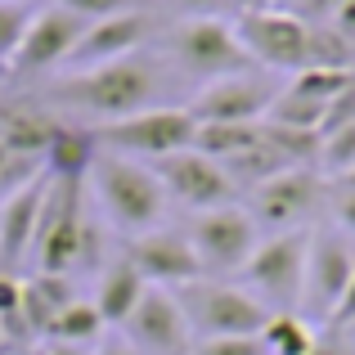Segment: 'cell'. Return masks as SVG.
Listing matches in <instances>:
<instances>
[{
  "label": "cell",
  "instance_id": "32",
  "mask_svg": "<svg viewBox=\"0 0 355 355\" xmlns=\"http://www.w3.org/2000/svg\"><path fill=\"white\" fill-rule=\"evenodd\" d=\"M333 32L347 45H355V0H342V5L333 9Z\"/></svg>",
  "mask_w": 355,
  "mask_h": 355
},
{
  "label": "cell",
  "instance_id": "2",
  "mask_svg": "<svg viewBox=\"0 0 355 355\" xmlns=\"http://www.w3.org/2000/svg\"><path fill=\"white\" fill-rule=\"evenodd\" d=\"M36 270L45 275H77L95 257V225L86 216V180H59L54 175L50 198L36 220L32 239Z\"/></svg>",
  "mask_w": 355,
  "mask_h": 355
},
{
  "label": "cell",
  "instance_id": "37",
  "mask_svg": "<svg viewBox=\"0 0 355 355\" xmlns=\"http://www.w3.org/2000/svg\"><path fill=\"white\" fill-rule=\"evenodd\" d=\"M0 351H9V329H5V320H0Z\"/></svg>",
  "mask_w": 355,
  "mask_h": 355
},
{
  "label": "cell",
  "instance_id": "38",
  "mask_svg": "<svg viewBox=\"0 0 355 355\" xmlns=\"http://www.w3.org/2000/svg\"><path fill=\"white\" fill-rule=\"evenodd\" d=\"M180 5H211V0H180Z\"/></svg>",
  "mask_w": 355,
  "mask_h": 355
},
{
  "label": "cell",
  "instance_id": "9",
  "mask_svg": "<svg viewBox=\"0 0 355 355\" xmlns=\"http://www.w3.org/2000/svg\"><path fill=\"white\" fill-rule=\"evenodd\" d=\"M171 54H175L180 68H189L193 77H202V81L234 77V72L257 68V63L248 59V50H243L239 32L230 23H220V18H211V14H198V18H189V23L175 27Z\"/></svg>",
  "mask_w": 355,
  "mask_h": 355
},
{
  "label": "cell",
  "instance_id": "13",
  "mask_svg": "<svg viewBox=\"0 0 355 355\" xmlns=\"http://www.w3.org/2000/svg\"><path fill=\"white\" fill-rule=\"evenodd\" d=\"M275 95H279V86L270 77H257V68L234 72V77L207 81V86L193 95L189 117L198 121V126H207V121H266Z\"/></svg>",
  "mask_w": 355,
  "mask_h": 355
},
{
  "label": "cell",
  "instance_id": "6",
  "mask_svg": "<svg viewBox=\"0 0 355 355\" xmlns=\"http://www.w3.org/2000/svg\"><path fill=\"white\" fill-rule=\"evenodd\" d=\"M193 130L198 121L189 117V108H144V113H130L121 121H104V126H90V135L104 139L113 153L135 157V162H157V157H171L193 148Z\"/></svg>",
  "mask_w": 355,
  "mask_h": 355
},
{
  "label": "cell",
  "instance_id": "40",
  "mask_svg": "<svg viewBox=\"0 0 355 355\" xmlns=\"http://www.w3.org/2000/svg\"><path fill=\"white\" fill-rule=\"evenodd\" d=\"M347 329H351V338H355V320H351V324H347Z\"/></svg>",
  "mask_w": 355,
  "mask_h": 355
},
{
  "label": "cell",
  "instance_id": "41",
  "mask_svg": "<svg viewBox=\"0 0 355 355\" xmlns=\"http://www.w3.org/2000/svg\"><path fill=\"white\" fill-rule=\"evenodd\" d=\"M0 355H9V351H0Z\"/></svg>",
  "mask_w": 355,
  "mask_h": 355
},
{
  "label": "cell",
  "instance_id": "31",
  "mask_svg": "<svg viewBox=\"0 0 355 355\" xmlns=\"http://www.w3.org/2000/svg\"><path fill=\"white\" fill-rule=\"evenodd\" d=\"M193 355H266L261 338H202Z\"/></svg>",
  "mask_w": 355,
  "mask_h": 355
},
{
  "label": "cell",
  "instance_id": "4",
  "mask_svg": "<svg viewBox=\"0 0 355 355\" xmlns=\"http://www.w3.org/2000/svg\"><path fill=\"white\" fill-rule=\"evenodd\" d=\"M184 320L202 338H261V329L270 324V306H261L252 293H243L234 284H211V279H193L175 293Z\"/></svg>",
  "mask_w": 355,
  "mask_h": 355
},
{
  "label": "cell",
  "instance_id": "28",
  "mask_svg": "<svg viewBox=\"0 0 355 355\" xmlns=\"http://www.w3.org/2000/svg\"><path fill=\"white\" fill-rule=\"evenodd\" d=\"M0 320L9 329V342L27 338V324H23V279L14 270H0Z\"/></svg>",
  "mask_w": 355,
  "mask_h": 355
},
{
  "label": "cell",
  "instance_id": "22",
  "mask_svg": "<svg viewBox=\"0 0 355 355\" xmlns=\"http://www.w3.org/2000/svg\"><path fill=\"white\" fill-rule=\"evenodd\" d=\"M144 279H139V270L130 266L126 257L113 261V266L99 275V288H95V311L104 315V324H126V315L135 311V302L144 297Z\"/></svg>",
  "mask_w": 355,
  "mask_h": 355
},
{
  "label": "cell",
  "instance_id": "23",
  "mask_svg": "<svg viewBox=\"0 0 355 355\" xmlns=\"http://www.w3.org/2000/svg\"><path fill=\"white\" fill-rule=\"evenodd\" d=\"M261 144V121H207V126L193 130V148L202 157L225 166L230 157L248 153V148Z\"/></svg>",
  "mask_w": 355,
  "mask_h": 355
},
{
  "label": "cell",
  "instance_id": "7",
  "mask_svg": "<svg viewBox=\"0 0 355 355\" xmlns=\"http://www.w3.org/2000/svg\"><path fill=\"white\" fill-rule=\"evenodd\" d=\"M234 32L248 59L261 63V68H279V72L311 68V23L297 18L293 9H275V5L243 9Z\"/></svg>",
  "mask_w": 355,
  "mask_h": 355
},
{
  "label": "cell",
  "instance_id": "21",
  "mask_svg": "<svg viewBox=\"0 0 355 355\" xmlns=\"http://www.w3.org/2000/svg\"><path fill=\"white\" fill-rule=\"evenodd\" d=\"M95 157H99L95 135H90L86 126H68V121H59L50 148H45V171L59 175V180H86L90 166H95Z\"/></svg>",
  "mask_w": 355,
  "mask_h": 355
},
{
  "label": "cell",
  "instance_id": "20",
  "mask_svg": "<svg viewBox=\"0 0 355 355\" xmlns=\"http://www.w3.org/2000/svg\"><path fill=\"white\" fill-rule=\"evenodd\" d=\"M72 302H77L72 275H45V270H36L32 279H23V324H27V333H41L45 338V329H50Z\"/></svg>",
  "mask_w": 355,
  "mask_h": 355
},
{
  "label": "cell",
  "instance_id": "15",
  "mask_svg": "<svg viewBox=\"0 0 355 355\" xmlns=\"http://www.w3.org/2000/svg\"><path fill=\"white\" fill-rule=\"evenodd\" d=\"M126 261L139 270V279L153 288H171V284H193L202 279V261L193 252V243L175 230H148L126 243Z\"/></svg>",
  "mask_w": 355,
  "mask_h": 355
},
{
  "label": "cell",
  "instance_id": "14",
  "mask_svg": "<svg viewBox=\"0 0 355 355\" xmlns=\"http://www.w3.org/2000/svg\"><path fill=\"white\" fill-rule=\"evenodd\" d=\"M126 342L139 355H184L189 351V320H184L175 293L166 288H144V297L135 302V311L126 315Z\"/></svg>",
  "mask_w": 355,
  "mask_h": 355
},
{
  "label": "cell",
  "instance_id": "19",
  "mask_svg": "<svg viewBox=\"0 0 355 355\" xmlns=\"http://www.w3.org/2000/svg\"><path fill=\"white\" fill-rule=\"evenodd\" d=\"M59 117L36 104H0V144L18 157H45Z\"/></svg>",
  "mask_w": 355,
  "mask_h": 355
},
{
  "label": "cell",
  "instance_id": "3",
  "mask_svg": "<svg viewBox=\"0 0 355 355\" xmlns=\"http://www.w3.org/2000/svg\"><path fill=\"white\" fill-rule=\"evenodd\" d=\"M90 184H95L99 207L108 211V220H113L121 234H130V239L148 234V230L162 220L166 189H162V180L153 175L148 162H135V157H121V153H104L90 166Z\"/></svg>",
  "mask_w": 355,
  "mask_h": 355
},
{
  "label": "cell",
  "instance_id": "18",
  "mask_svg": "<svg viewBox=\"0 0 355 355\" xmlns=\"http://www.w3.org/2000/svg\"><path fill=\"white\" fill-rule=\"evenodd\" d=\"M50 184H54V175L41 171L27 184H18L14 193L0 198V270H14L32 252L36 220H41V207L50 198Z\"/></svg>",
  "mask_w": 355,
  "mask_h": 355
},
{
  "label": "cell",
  "instance_id": "8",
  "mask_svg": "<svg viewBox=\"0 0 355 355\" xmlns=\"http://www.w3.org/2000/svg\"><path fill=\"white\" fill-rule=\"evenodd\" d=\"M324 202H329V189H324L320 175H315L311 166H288V171L252 184L248 216L257 220V230L266 225L270 234H293V230L311 225Z\"/></svg>",
  "mask_w": 355,
  "mask_h": 355
},
{
  "label": "cell",
  "instance_id": "42",
  "mask_svg": "<svg viewBox=\"0 0 355 355\" xmlns=\"http://www.w3.org/2000/svg\"><path fill=\"white\" fill-rule=\"evenodd\" d=\"M243 5H248V0H243Z\"/></svg>",
  "mask_w": 355,
  "mask_h": 355
},
{
  "label": "cell",
  "instance_id": "39",
  "mask_svg": "<svg viewBox=\"0 0 355 355\" xmlns=\"http://www.w3.org/2000/svg\"><path fill=\"white\" fill-rule=\"evenodd\" d=\"M5 5H27V0H5Z\"/></svg>",
  "mask_w": 355,
  "mask_h": 355
},
{
  "label": "cell",
  "instance_id": "10",
  "mask_svg": "<svg viewBox=\"0 0 355 355\" xmlns=\"http://www.w3.org/2000/svg\"><path fill=\"white\" fill-rule=\"evenodd\" d=\"M189 243H193V252H198V261H202V275H207V270L234 275V270L248 266L252 252H257L261 230H257V220H252L248 211L230 202V207L198 211V220H193V230H189Z\"/></svg>",
  "mask_w": 355,
  "mask_h": 355
},
{
  "label": "cell",
  "instance_id": "34",
  "mask_svg": "<svg viewBox=\"0 0 355 355\" xmlns=\"http://www.w3.org/2000/svg\"><path fill=\"white\" fill-rule=\"evenodd\" d=\"M36 355H90V347H72V342H50V338H41Z\"/></svg>",
  "mask_w": 355,
  "mask_h": 355
},
{
  "label": "cell",
  "instance_id": "33",
  "mask_svg": "<svg viewBox=\"0 0 355 355\" xmlns=\"http://www.w3.org/2000/svg\"><path fill=\"white\" fill-rule=\"evenodd\" d=\"M311 355H355V347H351L347 338H315Z\"/></svg>",
  "mask_w": 355,
  "mask_h": 355
},
{
  "label": "cell",
  "instance_id": "1",
  "mask_svg": "<svg viewBox=\"0 0 355 355\" xmlns=\"http://www.w3.org/2000/svg\"><path fill=\"white\" fill-rule=\"evenodd\" d=\"M153 95H157V68L144 59H117V63H104V68L72 72L50 90L54 104L81 108V113L99 117V126L144 113Z\"/></svg>",
  "mask_w": 355,
  "mask_h": 355
},
{
  "label": "cell",
  "instance_id": "24",
  "mask_svg": "<svg viewBox=\"0 0 355 355\" xmlns=\"http://www.w3.org/2000/svg\"><path fill=\"white\" fill-rule=\"evenodd\" d=\"M261 347H266V355H311L315 329L297 311H275L270 324L261 329Z\"/></svg>",
  "mask_w": 355,
  "mask_h": 355
},
{
  "label": "cell",
  "instance_id": "36",
  "mask_svg": "<svg viewBox=\"0 0 355 355\" xmlns=\"http://www.w3.org/2000/svg\"><path fill=\"white\" fill-rule=\"evenodd\" d=\"M90 355H139V351L130 347V342H99V347L90 351Z\"/></svg>",
  "mask_w": 355,
  "mask_h": 355
},
{
  "label": "cell",
  "instance_id": "5",
  "mask_svg": "<svg viewBox=\"0 0 355 355\" xmlns=\"http://www.w3.org/2000/svg\"><path fill=\"white\" fill-rule=\"evenodd\" d=\"M306 252H311V230L293 234H270L257 243L248 266L239 270L252 288L257 302L270 311H302V288H306Z\"/></svg>",
  "mask_w": 355,
  "mask_h": 355
},
{
  "label": "cell",
  "instance_id": "35",
  "mask_svg": "<svg viewBox=\"0 0 355 355\" xmlns=\"http://www.w3.org/2000/svg\"><path fill=\"white\" fill-rule=\"evenodd\" d=\"M355 320V270H351V284H347V297H342L338 315H333V324H351Z\"/></svg>",
  "mask_w": 355,
  "mask_h": 355
},
{
  "label": "cell",
  "instance_id": "17",
  "mask_svg": "<svg viewBox=\"0 0 355 355\" xmlns=\"http://www.w3.org/2000/svg\"><path fill=\"white\" fill-rule=\"evenodd\" d=\"M81 32H86V23H81L77 14H68L63 5L36 9L32 27H27L23 45H18V54L9 59V68H14L18 77H32V72L54 68V63H63L72 54V45H77Z\"/></svg>",
  "mask_w": 355,
  "mask_h": 355
},
{
  "label": "cell",
  "instance_id": "30",
  "mask_svg": "<svg viewBox=\"0 0 355 355\" xmlns=\"http://www.w3.org/2000/svg\"><path fill=\"white\" fill-rule=\"evenodd\" d=\"M68 14H77L81 23H99V18H117V14H135L139 0H59Z\"/></svg>",
  "mask_w": 355,
  "mask_h": 355
},
{
  "label": "cell",
  "instance_id": "29",
  "mask_svg": "<svg viewBox=\"0 0 355 355\" xmlns=\"http://www.w3.org/2000/svg\"><path fill=\"white\" fill-rule=\"evenodd\" d=\"M329 207H333V216H338V230L355 239V171L329 180Z\"/></svg>",
  "mask_w": 355,
  "mask_h": 355
},
{
  "label": "cell",
  "instance_id": "12",
  "mask_svg": "<svg viewBox=\"0 0 355 355\" xmlns=\"http://www.w3.org/2000/svg\"><path fill=\"white\" fill-rule=\"evenodd\" d=\"M153 175L162 180V189L171 193L175 202L193 211H211V207H230L239 193V184L230 180V171L211 157H202L198 148H184V153H171V157H157Z\"/></svg>",
  "mask_w": 355,
  "mask_h": 355
},
{
  "label": "cell",
  "instance_id": "25",
  "mask_svg": "<svg viewBox=\"0 0 355 355\" xmlns=\"http://www.w3.org/2000/svg\"><path fill=\"white\" fill-rule=\"evenodd\" d=\"M99 333H104V315L95 311V302H81L77 297V302L45 329V338L50 342H72V347H95Z\"/></svg>",
  "mask_w": 355,
  "mask_h": 355
},
{
  "label": "cell",
  "instance_id": "26",
  "mask_svg": "<svg viewBox=\"0 0 355 355\" xmlns=\"http://www.w3.org/2000/svg\"><path fill=\"white\" fill-rule=\"evenodd\" d=\"M320 171L329 175V180L355 171V121L329 130V135H320Z\"/></svg>",
  "mask_w": 355,
  "mask_h": 355
},
{
  "label": "cell",
  "instance_id": "16",
  "mask_svg": "<svg viewBox=\"0 0 355 355\" xmlns=\"http://www.w3.org/2000/svg\"><path fill=\"white\" fill-rule=\"evenodd\" d=\"M153 23L148 14H117V18H99V23H86V32L77 36L68 63L72 72H86V68H104V63H117V59H130L139 45L148 41Z\"/></svg>",
  "mask_w": 355,
  "mask_h": 355
},
{
  "label": "cell",
  "instance_id": "27",
  "mask_svg": "<svg viewBox=\"0 0 355 355\" xmlns=\"http://www.w3.org/2000/svg\"><path fill=\"white\" fill-rule=\"evenodd\" d=\"M32 18H36L32 5H5V0H0V68L18 54V45H23Z\"/></svg>",
  "mask_w": 355,
  "mask_h": 355
},
{
  "label": "cell",
  "instance_id": "11",
  "mask_svg": "<svg viewBox=\"0 0 355 355\" xmlns=\"http://www.w3.org/2000/svg\"><path fill=\"white\" fill-rule=\"evenodd\" d=\"M355 270V243L351 234H342L338 225L333 230H315L311 234V252H306V288H302V306L311 315H324L333 320L347 297Z\"/></svg>",
  "mask_w": 355,
  "mask_h": 355
}]
</instances>
